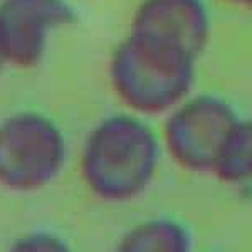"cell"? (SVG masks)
<instances>
[{
  "instance_id": "4",
  "label": "cell",
  "mask_w": 252,
  "mask_h": 252,
  "mask_svg": "<svg viewBox=\"0 0 252 252\" xmlns=\"http://www.w3.org/2000/svg\"><path fill=\"white\" fill-rule=\"evenodd\" d=\"M163 141L180 168L212 173L223 143L239 120L234 109L217 96L185 97L166 113Z\"/></svg>"
},
{
  "instance_id": "1",
  "label": "cell",
  "mask_w": 252,
  "mask_h": 252,
  "mask_svg": "<svg viewBox=\"0 0 252 252\" xmlns=\"http://www.w3.org/2000/svg\"><path fill=\"white\" fill-rule=\"evenodd\" d=\"M160 143L152 128L135 113H118L97 121L79 155V173L94 197L128 202L153 182Z\"/></svg>"
},
{
  "instance_id": "11",
  "label": "cell",
  "mask_w": 252,
  "mask_h": 252,
  "mask_svg": "<svg viewBox=\"0 0 252 252\" xmlns=\"http://www.w3.org/2000/svg\"><path fill=\"white\" fill-rule=\"evenodd\" d=\"M3 66H5V63H3V58H2V54H0V71H2Z\"/></svg>"
},
{
  "instance_id": "2",
  "label": "cell",
  "mask_w": 252,
  "mask_h": 252,
  "mask_svg": "<svg viewBox=\"0 0 252 252\" xmlns=\"http://www.w3.org/2000/svg\"><path fill=\"white\" fill-rule=\"evenodd\" d=\"M108 76L113 93L129 111L157 116L190 96L195 64L166 58L126 35L111 52Z\"/></svg>"
},
{
  "instance_id": "10",
  "label": "cell",
  "mask_w": 252,
  "mask_h": 252,
  "mask_svg": "<svg viewBox=\"0 0 252 252\" xmlns=\"http://www.w3.org/2000/svg\"><path fill=\"white\" fill-rule=\"evenodd\" d=\"M227 2H232V3H244V5H246L247 0H227Z\"/></svg>"
},
{
  "instance_id": "9",
  "label": "cell",
  "mask_w": 252,
  "mask_h": 252,
  "mask_svg": "<svg viewBox=\"0 0 252 252\" xmlns=\"http://www.w3.org/2000/svg\"><path fill=\"white\" fill-rule=\"evenodd\" d=\"M7 252H74L61 235L47 230H35L20 235Z\"/></svg>"
},
{
  "instance_id": "5",
  "label": "cell",
  "mask_w": 252,
  "mask_h": 252,
  "mask_svg": "<svg viewBox=\"0 0 252 252\" xmlns=\"http://www.w3.org/2000/svg\"><path fill=\"white\" fill-rule=\"evenodd\" d=\"M129 37L172 59L195 64L210 37L204 0H141Z\"/></svg>"
},
{
  "instance_id": "3",
  "label": "cell",
  "mask_w": 252,
  "mask_h": 252,
  "mask_svg": "<svg viewBox=\"0 0 252 252\" xmlns=\"http://www.w3.org/2000/svg\"><path fill=\"white\" fill-rule=\"evenodd\" d=\"M66 160V135L51 116L22 109L0 121V187L39 192L59 177Z\"/></svg>"
},
{
  "instance_id": "8",
  "label": "cell",
  "mask_w": 252,
  "mask_h": 252,
  "mask_svg": "<svg viewBox=\"0 0 252 252\" xmlns=\"http://www.w3.org/2000/svg\"><path fill=\"white\" fill-rule=\"evenodd\" d=\"M212 173L223 184H246L252 180V118L235 121Z\"/></svg>"
},
{
  "instance_id": "6",
  "label": "cell",
  "mask_w": 252,
  "mask_h": 252,
  "mask_svg": "<svg viewBox=\"0 0 252 252\" xmlns=\"http://www.w3.org/2000/svg\"><path fill=\"white\" fill-rule=\"evenodd\" d=\"M76 22L78 12L69 0H0V54L5 66L37 67L52 34Z\"/></svg>"
},
{
  "instance_id": "7",
  "label": "cell",
  "mask_w": 252,
  "mask_h": 252,
  "mask_svg": "<svg viewBox=\"0 0 252 252\" xmlns=\"http://www.w3.org/2000/svg\"><path fill=\"white\" fill-rule=\"evenodd\" d=\"M115 252H192V241L177 220L152 219L126 232Z\"/></svg>"
},
{
  "instance_id": "12",
  "label": "cell",
  "mask_w": 252,
  "mask_h": 252,
  "mask_svg": "<svg viewBox=\"0 0 252 252\" xmlns=\"http://www.w3.org/2000/svg\"><path fill=\"white\" fill-rule=\"evenodd\" d=\"M246 5L249 7V9L252 10V0H247V2H246Z\"/></svg>"
}]
</instances>
